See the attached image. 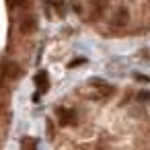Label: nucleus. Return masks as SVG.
Here are the masks:
<instances>
[{
	"label": "nucleus",
	"instance_id": "nucleus-2",
	"mask_svg": "<svg viewBox=\"0 0 150 150\" xmlns=\"http://www.w3.org/2000/svg\"><path fill=\"white\" fill-rule=\"evenodd\" d=\"M35 86H37V95H41V93H47V88H50V78H47V72H37L35 74Z\"/></svg>",
	"mask_w": 150,
	"mask_h": 150
},
{
	"label": "nucleus",
	"instance_id": "nucleus-3",
	"mask_svg": "<svg viewBox=\"0 0 150 150\" xmlns=\"http://www.w3.org/2000/svg\"><path fill=\"white\" fill-rule=\"evenodd\" d=\"M125 21H127V8H125V6H119V8H117V13L113 15L111 25H113V27H123V25H125Z\"/></svg>",
	"mask_w": 150,
	"mask_h": 150
},
{
	"label": "nucleus",
	"instance_id": "nucleus-8",
	"mask_svg": "<svg viewBox=\"0 0 150 150\" xmlns=\"http://www.w3.org/2000/svg\"><path fill=\"white\" fill-rule=\"evenodd\" d=\"M8 6H25V0H6Z\"/></svg>",
	"mask_w": 150,
	"mask_h": 150
},
{
	"label": "nucleus",
	"instance_id": "nucleus-9",
	"mask_svg": "<svg viewBox=\"0 0 150 150\" xmlns=\"http://www.w3.org/2000/svg\"><path fill=\"white\" fill-rule=\"evenodd\" d=\"M78 64H84V58H76V60H72V62H70V68H72V66H78Z\"/></svg>",
	"mask_w": 150,
	"mask_h": 150
},
{
	"label": "nucleus",
	"instance_id": "nucleus-5",
	"mask_svg": "<svg viewBox=\"0 0 150 150\" xmlns=\"http://www.w3.org/2000/svg\"><path fill=\"white\" fill-rule=\"evenodd\" d=\"M21 31H23V33H31V31H35V19H33V17L23 19V23H21Z\"/></svg>",
	"mask_w": 150,
	"mask_h": 150
},
{
	"label": "nucleus",
	"instance_id": "nucleus-6",
	"mask_svg": "<svg viewBox=\"0 0 150 150\" xmlns=\"http://www.w3.org/2000/svg\"><path fill=\"white\" fill-rule=\"evenodd\" d=\"M6 76L8 78H19L21 76V68L17 64H6Z\"/></svg>",
	"mask_w": 150,
	"mask_h": 150
},
{
	"label": "nucleus",
	"instance_id": "nucleus-7",
	"mask_svg": "<svg viewBox=\"0 0 150 150\" xmlns=\"http://www.w3.org/2000/svg\"><path fill=\"white\" fill-rule=\"evenodd\" d=\"M21 144H23V148H29V146H31V148H35V146H37V142H35V140H29V138H25Z\"/></svg>",
	"mask_w": 150,
	"mask_h": 150
},
{
	"label": "nucleus",
	"instance_id": "nucleus-1",
	"mask_svg": "<svg viewBox=\"0 0 150 150\" xmlns=\"http://www.w3.org/2000/svg\"><path fill=\"white\" fill-rule=\"evenodd\" d=\"M56 117H58L60 125H74L76 119H78L76 111L70 109V107H58V109H56Z\"/></svg>",
	"mask_w": 150,
	"mask_h": 150
},
{
	"label": "nucleus",
	"instance_id": "nucleus-4",
	"mask_svg": "<svg viewBox=\"0 0 150 150\" xmlns=\"http://www.w3.org/2000/svg\"><path fill=\"white\" fill-rule=\"evenodd\" d=\"M91 84H95V88H99V91H103V97H107V95H111L113 93V86H109L105 80H91Z\"/></svg>",
	"mask_w": 150,
	"mask_h": 150
}]
</instances>
